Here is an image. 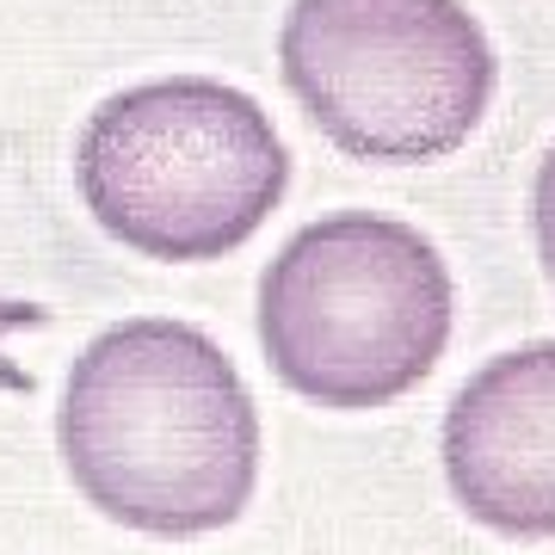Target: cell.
<instances>
[{
	"label": "cell",
	"instance_id": "6da1fadb",
	"mask_svg": "<svg viewBox=\"0 0 555 555\" xmlns=\"http://www.w3.org/2000/svg\"><path fill=\"white\" fill-rule=\"evenodd\" d=\"M62 463L105 518L142 537H210L259 481V414L241 371L192 321H118L68 371Z\"/></svg>",
	"mask_w": 555,
	"mask_h": 555
},
{
	"label": "cell",
	"instance_id": "7a4b0ae2",
	"mask_svg": "<svg viewBox=\"0 0 555 555\" xmlns=\"http://www.w3.org/2000/svg\"><path fill=\"white\" fill-rule=\"evenodd\" d=\"M80 198L112 241L149 259H222L278 210L291 155L254 93L210 75L149 80L87 118Z\"/></svg>",
	"mask_w": 555,
	"mask_h": 555
},
{
	"label": "cell",
	"instance_id": "3957f363",
	"mask_svg": "<svg viewBox=\"0 0 555 555\" xmlns=\"http://www.w3.org/2000/svg\"><path fill=\"white\" fill-rule=\"evenodd\" d=\"M451 339V272L420 229L339 210L284 241L259 278V346L321 408H383L433 377Z\"/></svg>",
	"mask_w": 555,
	"mask_h": 555
},
{
	"label": "cell",
	"instance_id": "277c9868",
	"mask_svg": "<svg viewBox=\"0 0 555 555\" xmlns=\"http://www.w3.org/2000/svg\"><path fill=\"white\" fill-rule=\"evenodd\" d=\"M278 62L358 160H444L494 100V43L463 0H297Z\"/></svg>",
	"mask_w": 555,
	"mask_h": 555
},
{
	"label": "cell",
	"instance_id": "5b68a950",
	"mask_svg": "<svg viewBox=\"0 0 555 555\" xmlns=\"http://www.w3.org/2000/svg\"><path fill=\"white\" fill-rule=\"evenodd\" d=\"M456 506L500 537H555V339L518 346L456 389L444 414Z\"/></svg>",
	"mask_w": 555,
	"mask_h": 555
},
{
	"label": "cell",
	"instance_id": "8992f818",
	"mask_svg": "<svg viewBox=\"0 0 555 555\" xmlns=\"http://www.w3.org/2000/svg\"><path fill=\"white\" fill-rule=\"evenodd\" d=\"M531 229H537V254H543V272L555 284V149L543 155L537 167V185H531Z\"/></svg>",
	"mask_w": 555,
	"mask_h": 555
},
{
	"label": "cell",
	"instance_id": "52a82bcc",
	"mask_svg": "<svg viewBox=\"0 0 555 555\" xmlns=\"http://www.w3.org/2000/svg\"><path fill=\"white\" fill-rule=\"evenodd\" d=\"M50 321V309H38V302H7L0 297V339L13 334V327H43ZM0 389H13V396H31L38 383H31V371H20L13 358L0 352Z\"/></svg>",
	"mask_w": 555,
	"mask_h": 555
}]
</instances>
